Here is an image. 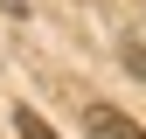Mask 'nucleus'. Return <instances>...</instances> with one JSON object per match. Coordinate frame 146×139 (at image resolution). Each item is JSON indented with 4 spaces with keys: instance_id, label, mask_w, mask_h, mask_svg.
I'll use <instances>...</instances> for the list:
<instances>
[{
    "instance_id": "2",
    "label": "nucleus",
    "mask_w": 146,
    "mask_h": 139,
    "mask_svg": "<svg viewBox=\"0 0 146 139\" xmlns=\"http://www.w3.org/2000/svg\"><path fill=\"white\" fill-rule=\"evenodd\" d=\"M14 132H21V139H56V132L42 125V111H28V104H21V111H14Z\"/></svg>"
},
{
    "instance_id": "3",
    "label": "nucleus",
    "mask_w": 146,
    "mask_h": 139,
    "mask_svg": "<svg viewBox=\"0 0 146 139\" xmlns=\"http://www.w3.org/2000/svg\"><path fill=\"white\" fill-rule=\"evenodd\" d=\"M0 7H7V14H28V0H0Z\"/></svg>"
},
{
    "instance_id": "1",
    "label": "nucleus",
    "mask_w": 146,
    "mask_h": 139,
    "mask_svg": "<svg viewBox=\"0 0 146 139\" xmlns=\"http://www.w3.org/2000/svg\"><path fill=\"white\" fill-rule=\"evenodd\" d=\"M90 132H98V139H146L125 111H111V104H90Z\"/></svg>"
}]
</instances>
